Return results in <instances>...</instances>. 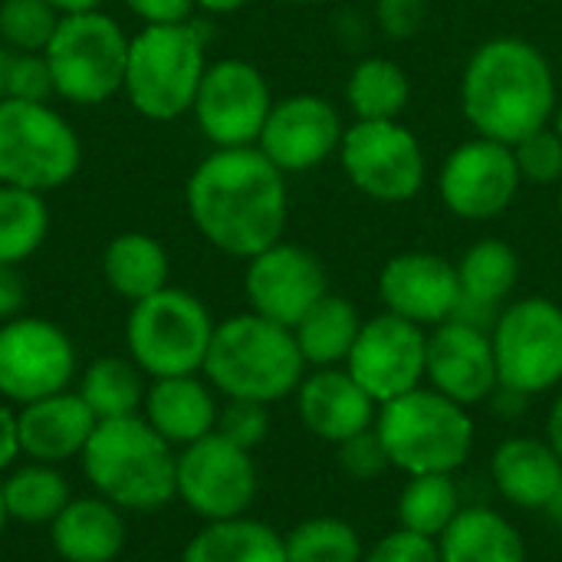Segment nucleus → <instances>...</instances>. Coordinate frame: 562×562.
<instances>
[{
  "label": "nucleus",
  "instance_id": "obj_5",
  "mask_svg": "<svg viewBox=\"0 0 562 562\" xmlns=\"http://www.w3.org/2000/svg\"><path fill=\"white\" fill-rule=\"evenodd\" d=\"M375 431L385 445L389 464L415 474H454L474 448V422L464 405L418 385L379 405Z\"/></svg>",
  "mask_w": 562,
  "mask_h": 562
},
{
  "label": "nucleus",
  "instance_id": "obj_36",
  "mask_svg": "<svg viewBox=\"0 0 562 562\" xmlns=\"http://www.w3.org/2000/svg\"><path fill=\"white\" fill-rule=\"evenodd\" d=\"M286 562H362V540L352 524L336 517H310L286 537Z\"/></svg>",
  "mask_w": 562,
  "mask_h": 562
},
{
  "label": "nucleus",
  "instance_id": "obj_51",
  "mask_svg": "<svg viewBox=\"0 0 562 562\" xmlns=\"http://www.w3.org/2000/svg\"><path fill=\"white\" fill-rule=\"evenodd\" d=\"M547 514H550V520H553V527L562 533V487L557 491V497L550 501V507H547Z\"/></svg>",
  "mask_w": 562,
  "mask_h": 562
},
{
  "label": "nucleus",
  "instance_id": "obj_37",
  "mask_svg": "<svg viewBox=\"0 0 562 562\" xmlns=\"http://www.w3.org/2000/svg\"><path fill=\"white\" fill-rule=\"evenodd\" d=\"M63 13L46 0H3L0 3V36L10 49L46 53Z\"/></svg>",
  "mask_w": 562,
  "mask_h": 562
},
{
  "label": "nucleus",
  "instance_id": "obj_24",
  "mask_svg": "<svg viewBox=\"0 0 562 562\" xmlns=\"http://www.w3.org/2000/svg\"><path fill=\"white\" fill-rule=\"evenodd\" d=\"M458 280H461V306L451 319L494 329L497 313L507 306L520 280V257L510 244L497 237H484L471 244L458 260Z\"/></svg>",
  "mask_w": 562,
  "mask_h": 562
},
{
  "label": "nucleus",
  "instance_id": "obj_23",
  "mask_svg": "<svg viewBox=\"0 0 562 562\" xmlns=\"http://www.w3.org/2000/svg\"><path fill=\"white\" fill-rule=\"evenodd\" d=\"M217 398L207 379L201 375H171L151 379L142 402V418L175 448H188L207 438L217 425Z\"/></svg>",
  "mask_w": 562,
  "mask_h": 562
},
{
  "label": "nucleus",
  "instance_id": "obj_54",
  "mask_svg": "<svg viewBox=\"0 0 562 562\" xmlns=\"http://www.w3.org/2000/svg\"><path fill=\"white\" fill-rule=\"evenodd\" d=\"M290 3H319V0H290Z\"/></svg>",
  "mask_w": 562,
  "mask_h": 562
},
{
  "label": "nucleus",
  "instance_id": "obj_38",
  "mask_svg": "<svg viewBox=\"0 0 562 562\" xmlns=\"http://www.w3.org/2000/svg\"><path fill=\"white\" fill-rule=\"evenodd\" d=\"M56 95L49 63L43 53H23V49H0V99H26V102H46Z\"/></svg>",
  "mask_w": 562,
  "mask_h": 562
},
{
  "label": "nucleus",
  "instance_id": "obj_55",
  "mask_svg": "<svg viewBox=\"0 0 562 562\" xmlns=\"http://www.w3.org/2000/svg\"><path fill=\"white\" fill-rule=\"evenodd\" d=\"M560 217H562V184H560Z\"/></svg>",
  "mask_w": 562,
  "mask_h": 562
},
{
  "label": "nucleus",
  "instance_id": "obj_4",
  "mask_svg": "<svg viewBox=\"0 0 562 562\" xmlns=\"http://www.w3.org/2000/svg\"><path fill=\"white\" fill-rule=\"evenodd\" d=\"M201 372L224 398L273 405L300 389L306 359L293 329L257 313H237L214 326Z\"/></svg>",
  "mask_w": 562,
  "mask_h": 562
},
{
  "label": "nucleus",
  "instance_id": "obj_17",
  "mask_svg": "<svg viewBox=\"0 0 562 562\" xmlns=\"http://www.w3.org/2000/svg\"><path fill=\"white\" fill-rule=\"evenodd\" d=\"M244 293L250 313L293 329L329 293V277L313 250L277 240L247 260Z\"/></svg>",
  "mask_w": 562,
  "mask_h": 562
},
{
  "label": "nucleus",
  "instance_id": "obj_33",
  "mask_svg": "<svg viewBox=\"0 0 562 562\" xmlns=\"http://www.w3.org/2000/svg\"><path fill=\"white\" fill-rule=\"evenodd\" d=\"M145 389H148L145 372L125 356H102L89 362L76 385V392L82 395V402L99 422L138 415L145 402Z\"/></svg>",
  "mask_w": 562,
  "mask_h": 562
},
{
  "label": "nucleus",
  "instance_id": "obj_22",
  "mask_svg": "<svg viewBox=\"0 0 562 562\" xmlns=\"http://www.w3.org/2000/svg\"><path fill=\"white\" fill-rule=\"evenodd\" d=\"M95 425L99 418L89 412V405L76 389L46 395L40 402L20 405L16 412L20 451L26 461H40V464H63L82 458Z\"/></svg>",
  "mask_w": 562,
  "mask_h": 562
},
{
  "label": "nucleus",
  "instance_id": "obj_16",
  "mask_svg": "<svg viewBox=\"0 0 562 562\" xmlns=\"http://www.w3.org/2000/svg\"><path fill=\"white\" fill-rule=\"evenodd\" d=\"M425 362H428V329L395 313H382L362 319L346 369L379 405H385L425 382Z\"/></svg>",
  "mask_w": 562,
  "mask_h": 562
},
{
  "label": "nucleus",
  "instance_id": "obj_8",
  "mask_svg": "<svg viewBox=\"0 0 562 562\" xmlns=\"http://www.w3.org/2000/svg\"><path fill=\"white\" fill-rule=\"evenodd\" d=\"M79 161V135L49 102L0 99V184L46 194L63 188Z\"/></svg>",
  "mask_w": 562,
  "mask_h": 562
},
{
  "label": "nucleus",
  "instance_id": "obj_27",
  "mask_svg": "<svg viewBox=\"0 0 562 562\" xmlns=\"http://www.w3.org/2000/svg\"><path fill=\"white\" fill-rule=\"evenodd\" d=\"M441 562H527L520 530L491 507H461L438 537Z\"/></svg>",
  "mask_w": 562,
  "mask_h": 562
},
{
  "label": "nucleus",
  "instance_id": "obj_39",
  "mask_svg": "<svg viewBox=\"0 0 562 562\" xmlns=\"http://www.w3.org/2000/svg\"><path fill=\"white\" fill-rule=\"evenodd\" d=\"M514 158L520 168L524 184H562V138L553 125L530 132L527 138L514 142Z\"/></svg>",
  "mask_w": 562,
  "mask_h": 562
},
{
  "label": "nucleus",
  "instance_id": "obj_21",
  "mask_svg": "<svg viewBox=\"0 0 562 562\" xmlns=\"http://www.w3.org/2000/svg\"><path fill=\"white\" fill-rule=\"evenodd\" d=\"M296 412L310 435L329 445H342L346 438L375 425L379 402L349 375V369L329 366L303 375L296 389Z\"/></svg>",
  "mask_w": 562,
  "mask_h": 562
},
{
  "label": "nucleus",
  "instance_id": "obj_18",
  "mask_svg": "<svg viewBox=\"0 0 562 562\" xmlns=\"http://www.w3.org/2000/svg\"><path fill=\"white\" fill-rule=\"evenodd\" d=\"M342 132H346L342 115L329 99L313 92H296L273 102L263 132L257 138V148L283 175H303L339 155Z\"/></svg>",
  "mask_w": 562,
  "mask_h": 562
},
{
  "label": "nucleus",
  "instance_id": "obj_32",
  "mask_svg": "<svg viewBox=\"0 0 562 562\" xmlns=\"http://www.w3.org/2000/svg\"><path fill=\"white\" fill-rule=\"evenodd\" d=\"M412 99L408 72L385 56H366L352 66L346 79V102L359 122H392L402 119Z\"/></svg>",
  "mask_w": 562,
  "mask_h": 562
},
{
  "label": "nucleus",
  "instance_id": "obj_41",
  "mask_svg": "<svg viewBox=\"0 0 562 562\" xmlns=\"http://www.w3.org/2000/svg\"><path fill=\"white\" fill-rule=\"evenodd\" d=\"M336 448H339V468L349 477H356V481H372L385 468H392L389 464V454H385V445H382V438L375 431V425L366 428V431H359V435H352V438H346Z\"/></svg>",
  "mask_w": 562,
  "mask_h": 562
},
{
  "label": "nucleus",
  "instance_id": "obj_30",
  "mask_svg": "<svg viewBox=\"0 0 562 562\" xmlns=\"http://www.w3.org/2000/svg\"><path fill=\"white\" fill-rule=\"evenodd\" d=\"M359 329H362L359 310L346 296L326 293L293 326V336H296V346H300L306 366L329 369V366H339L349 359V352L359 339Z\"/></svg>",
  "mask_w": 562,
  "mask_h": 562
},
{
  "label": "nucleus",
  "instance_id": "obj_25",
  "mask_svg": "<svg viewBox=\"0 0 562 562\" xmlns=\"http://www.w3.org/2000/svg\"><path fill=\"white\" fill-rule=\"evenodd\" d=\"M49 540L63 562H115L128 540L125 514L99 494L72 497L49 524Z\"/></svg>",
  "mask_w": 562,
  "mask_h": 562
},
{
  "label": "nucleus",
  "instance_id": "obj_26",
  "mask_svg": "<svg viewBox=\"0 0 562 562\" xmlns=\"http://www.w3.org/2000/svg\"><path fill=\"white\" fill-rule=\"evenodd\" d=\"M491 481L507 504L524 510H547L562 487V461L550 441L507 438L491 454Z\"/></svg>",
  "mask_w": 562,
  "mask_h": 562
},
{
  "label": "nucleus",
  "instance_id": "obj_42",
  "mask_svg": "<svg viewBox=\"0 0 562 562\" xmlns=\"http://www.w3.org/2000/svg\"><path fill=\"white\" fill-rule=\"evenodd\" d=\"M362 562H441L438 540L412 533V530H392L389 537H382Z\"/></svg>",
  "mask_w": 562,
  "mask_h": 562
},
{
  "label": "nucleus",
  "instance_id": "obj_35",
  "mask_svg": "<svg viewBox=\"0 0 562 562\" xmlns=\"http://www.w3.org/2000/svg\"><path fill=\"white\" fill-rule=\"evenodd\" d=\"M49 234V211L43 194L0 184V263L30 260Z\"/></svg>",
  "mask_w": 562,
  "mask_h": 562
},
{
  "label": "nucleus",
  "instance_id": "obj_15",
  "mask_svg": "<svg viewBox=\"0 0 562 562\" xmlns=\"http://www.w3.org/2000/svg\"><path fill=\"white\" fill-rule=\"evenodd\" d=\"M520 184L514 148L484 135L451 148L438 171V198L461 221H494L507 214Z\"/></svg>",
  "mask_w": 562,
  "mask_h": 562
},
{
  "label": "nucleus",
  "instance_id": "obj_31",
  "mask_svg": "<svg viewBox=\"0 0 562 562\" xmlns=\"http://www.w3.org/2000/svg\"><path fill=\"white\" fill-rule=\"evenodd\" d=\"M0 494H3L7 517L26 527H49L63 514V507L72 501L69 484L59 474V468L40 464V461L13 464L7 477L0 481Z\"/></svg>",
  "mask_w": 562,
  "mask_h": 562
},
{
  "label": "nucleus",
  "instance_id": "obj_45",
  "mask_svg": "<svg viewBox=\"0 0 562 562\" xmlns=\"http://www.w3.org/2000/svg\"><path fill=\"white\" fill-rule=\"evenodd\" d=\"M26 303V280L16 263H0V323L20 316Z\"/></svg>",
  "mask_w": 562,
  "mask_h": 562
},
{
  "label": "nucleus",
  "instance_id": "obj_50",
  "mask_svg": "<svg viewBox=\"0 0 562 562\" xmlns=\"http://www.w3.org/2000/svg\"><path fill=\"white\" fill-rule=\"evenodd\" d=\"M201 10H207V13H237V10H244L250 0H194Z\"/></svg>",
  "mask_w": 562,
  "mask_h": 562
},
{
  "label": "nucleus",
  "instance_id": "obj_14",
  "mask_svg": "<svg viewBox=\"0 0 562 562\" xmlns=\"http://www.w3.org/2000/svg\"><path fill=\"white\" fill-rule=\"evenodd\" d=\"M273 102L277 99L254 63L217 59L207 63L191 112L214 148H247L257 145Z\"/></svg>",
  "mask_w": 562,
  "mask_h": 562
},
{
  "label": "nucleus",
  "instance_id": "obj_48",
  "mask_svg": "<svg viewBox=\"0 0 562 562\" xmlns=\"http://www.w3.org/2000/svg\"><path fill=\"white\" fill-rule=\"evenodd\" d=\"M547 441L557 451V458L562 461V395L553 402L550 415H547Z\"/></svg>",
  "mask_w": 562,
  "mask_h": 562
},
{
  "label": "nucleus",
  "instance_id": "obj_11",
  "mask_svg": "<svg viewBox=\"0 0 562 562\" xmlns=\"http://www.w3.org/2000/svg\"><path fill=\"white\" fill-rule=\"evenodd\" d=\"M497 379L524 395L550 392L562 382V306L547 296L507 303L491 329Z\"/></svg>",
  "mask_w": 562,
  "mask_h": 562
},
{
  "label": "nucleus",
  "instance_id": "obj_52",
  "mask_svg": "<svg viewBox=\"0 0 562 562\" xmlns=\"http://www.w3.org/2000/svg\"><path fill=\"white\" fill-rule=\"evenodd\" d=\"M7 520H10V517H7V507H3V494H0V533H3V527H7Z\"/></svg>",
  "mask_w": 562,
  "mask_h": 562
},
{
  "label": "nucleus",
  "instance_id": "obj_19",
  "mask_svg": "<svg viewBox=\"0 0 562 562\" xmlns=\"http://www.w3.org/2000/svg\"><path fill=\"white\" fill-rule=\"evenodd\" d=\"M379 296L385 313H395L422 329H435L461 306L458 263L431 250L395 254L379 273Z\"/></svg>",
  "mask_w": 562,
  "mask_h": 562
},
{
  "label": "nucleus",
  "instance_id": "obj_13",
  "mask_svg": "<svg viewBox=\"0 0 562 562\" xmlns=\"http://www.w3.org/2000/svg\"><path fill=\"white\" fill-rule=\"evenodd\" d=\"M178 501L204 524L244 517L257 501V464L250 451L211 431L178 451Z\"/></svg>",
  "mask_w": 562,
  "mask_h": 562
},
{
  "label": "nucleus",
  "instance_id": "obj_46",
  "mask_svg": "<svg viewBox=\"0 0 562 562\" xmlns=\"http://www.w3.org/2000/svg\"><path fill=\"white\" fill-rule=\"evenodd\" d=\"M20 458H23V451H20L16 412L0 402V474H7Z\"/></svg>",
  "mask_w": 562,
  "mask_h": 562
},
{
  "label": "nucleus",
  "instance_id": "obj_6",
  "mask_svg": "<svg viewBox=\"0 0 562 562\" xmlns=\"http://www.w3.org/2000/svg\"><path fill=\"white\" fill-rule=\"evenodd\" d=\"M207 30L201 23L142 26L128 43L125 95L151 122H171L191 112L207 69Z\"/></svg>",
  "mask_w": 562,
  "mask_h": 562
},
{
  "label": "nucleus",
  "instance_id": "obj_1",
  "mask_svg": "<svg viewBox=\"0 0 562 562\" xmlns=\"http://www.w3.org/2000/svg\"><path fill=\"white\" fill-rule=\"evenodd\" d=\"M184 204L198 234L227 257L250 260L283 240L286 175L257 148H214L188 178Z\"/></svg>",
  "mask_w": 562,
  "mask_h": 562
},
{
  "label": "nucleus",
  "instance_id": "obj_3",
  "mask_svg": "<svg viewBox=\"0 0 562 562\" xmlns=\"http://www.w3.org/2000/svg\"><path fill=\"white\" fill-rule=\"evenodd\" d=\"M79 461L89 487L122 514H155L178 497V451L142 415L99 422Z\"/></svg>",
  "mask_w": 562,
  "mask_h": 562
},
{
  "label": "nucleus",
  "instance_id": "obj_47",
  "mask_svg": "<svg viewBox=\"0 0 562 562\" xmlns=\"http://www.w3.org/2000/svg\"><path fill=\"white\" fill-rule=\"evenodd\" d=\"M487 402L494 405V412H497L501 418H520L524 408H527V402H530V395H524V392H517V389H507V385H497L494 395H491Z\"/></svg>",
  "mask_w": 562,
  "mask_h": 562
},
{
  "label": "nucleus",
  "instance_id": "obj_7",
  "mask_svg": "<svg viewBox=\"0 0 562 562\" xmlns=\"http://www.w3.org/2000/svg\"><path fill=\"white\" fill-rule=\"evenodd\" d=\"M214 326L211 310L194 293L165 286L132 303L125 323L128 359L148 379L198 375L204 369Z\"/></svg>",
  "mask_w": 562,
  "mask_h": 562
},
{
  "label": "nucleus",
  "instance_id": "obj_43",
  "mask_svg": "<svg viewBox=\"0 0 562 562\" xmlns=\"http://www.w3.org/2000/svg\"><path fill=\"white\" fill-rule=\"evenodd\" d=\"M375 20L385 36L412 40L428 20V3L425 0H375Z\"/></svg>",
  "mask_w": 562,
  "mask_h": 562
},
{
  "label": "nucleus",
  "instance_id": "obj_53",
  "mask_svg": "<svg viewBox=\"0 0 562 562\" xmlns=\"http://www.w3.org/2000/svg\"><path fill=\"white\" fill-rule=\"evenodd\" d=\"M553 128L560 132V138H562V99H560V109H557V115H553Z\"/></svg>",
  "mask_w": 562,
  "mask_h": 562
},
{
  "label": "nucleus",
  "instance_id": "obj_40",
  "mask_svg": "<svg viewBox=\"0 0 562 562\" xmlns=\"http://www.w3.org/2000/svg\"><path fill=\"white\" fill-rule=\"evenodd\" d=\"M214 431L227 441H234L244 451H254L257 445L267 441L270 435V412L260 402H247V398H227L217 412V425Z\"/></svg>",
  "mask_w": 562,
  "mask_h": 562
},
{
  "label": "nucleus",
  "instance_id": "obj_34",
  "mask_svg": "<svg viewBox=\"0 0 562 562\" xmlns=\"http://www.w3.org/2000/svg\"><path fill=\"white\" fill-rule=\"evenodd\" d=\"M461 510L454 474H415L398 497V527L438 540Z\"/></svg>",
  "mask_w": 562,
  "mask_h": 562
},
{
  "label": "nucleus",
  "instance_id": "obj_20",
  "mask_svg": "<svg viewBox=\"0 0 562 562\" xmlns=\"http://www.w3.org/2000/svg\"><path fill=\"white\" fill-rule=\"evenodd\" d=\"M425 382L458 405H481L501 385L491 329L448 319L428 333Z\"/></svg>",
  "mask_w": 562,
  "mask_h": 562
},
{
  "label": "nucleus",
  "instance_id": "obj_10",
  "mask_svg": "<svg viewBox=\"0 0 562 562\" xmlns=\"http://www.w3.org/2000/svg\"><path fill=\"white\" fill-rule=\"evenodd\" d=\"M342 175L356 191L382 204H405L425 191L428 181V158L418 135L392 122H352L342 132L339 145Z\"/></svg>",
  "mask_w": 562,
  "mask_h": 562
},
{
  "label": "nucleus",
  "instance_id": "obj_49",
  "mask_svg": "<svg viewBox=\"0 0 562 562\" xmlns=\"http://www.w3.org/2000/svg\"><path fill=\"white\" fill-rule=\"evenodd\" d=\"M46 3H53L63 16H69V13H92V10H102L105 0H46Z\"/></svg>",
  "mask_w": 562,
  "mask_h": 562
},
{
  "label": "nucleus",
  "instance_id": "obj_9",
  "mask_svg": "<svg viewBox=\"0 0 562 562\" xmlns=\"http://www.w3.org/2000/svg\"><path fill=\"white\" fill-rule=\"evenodd\" d=\"M128 43L132 36L102 10L63 16L43 53L56 95L72 105L112 99L125 86Z\"/></svg>",
  "mask_w": 562,
  "mask_h": 562
},
{
  "label": "nucleus",
  "instance_id": "obj_28",
  "mask_svg": "<svg viewBox=\"0 0 562 562\" xmlns=\"http://www.w3.org/2000/svg\"><path fill=\"white\" fill-rule=\"evenodd\" d=\"M181 562H286L283 537L254 517L204 524L184 547Z\"/></svg>",
  "mask_w": 562,
  "mask_h": 562
},
{
  "label": "nucleus",
  "instance_id": "obj_29",
  "mask_svg": "<svg viewBox=\"0 0 562 562\" xmlns=\"http://www.w3.org/2000/svg\"><path fill=\"white\" fill-rule=\"evenodd\" d=\"M168 270L171 267H168L165 247L142 231L112 237L102 254V277H105L109 290L128 303H138V300L165 290Z\"/></svg>",
  "mask_w": 562,
  "mask_h": 562
},
{
  "label": "nucleus",
  "instance_id": "obj_44",
  "mask_svg": "<svg viewBox=\"0 0 562 562\" xmlns=\"http://www.w3.org/2000/svg\"><path fill=\"white\" fill-rule=\"evenodd\" d=\"M125 7L145 23V26H165V23H184L191 20L194 0H125Z\"/></svg>",
  "mask_w": 562,
  "mask_h": 562
},
{
  "label": "nucleus",
  "instance_id": "obj_12",
  "mask_svg": "<svg viewBox=\"0 0 562 562\" xmlns=\"http://www.w3.org/2000/svg\"><path fill=\"white\" fill-rule=\"evenodd\" d=\"M79 356L66 329L40 316L0 323V398L30 405L66 392L76 379Z\"/></svg>",
  "mask_w": 562,
  "mask_h": 562
},
{
  "label": "nucleus",
  "instance_id": "obj_2",
  "mask_svg": "<svg viewBox=\"0 0 562 562\" xmlns=\"http://www.w3.org/2000/svg\"><path fill=\"white\" fill-rule=\"evenodd\" d=\"M557 109L553 66L530 40L494 36L471 53L461 76V112L477 135L514 145L553 125Z\"/></svg>",
  "mask_w": 562,
  "mask_h": 562
}]
</instances>
